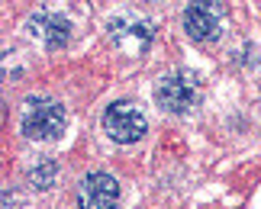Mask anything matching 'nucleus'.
<instances>
[{"label": "nucleus", "instance_id": "nucleus-5", "mask_svg": "<svg viewBox=\"0 0 261 209\" xmlns=\"http://www.w3.org/2000/svg\"><path fill=\"white\" fill-rule=\"evenodd\" d=\"M180 23L194 42H216L226 26V7L219 0H190L180 13Z\"/></svg>", "mask_w": 261, "mask_h": 209}, {"label": "nucleus", "instance_id": "nucleus-6", "mask_svg": "<svg viewBox=\"0 0 261 209\" xmlns=\"http://www.w3.org/2000/svg\"><path fill=\"white\" fill-rule=\"evenodd\" d=\"M100 123H103V132L113 138V142H119V145H133V142H139V138L148 132L145 113L136 103H129V100L110 103L103 109V119H100Z\"/></svg>", "mask_w": 261, "mask_h": 209}, {"label": "nucleus", "instance_id": "nucleus-4", "mask_svg": "<svg viewBox=\"0 0 261 209\" xmlns=\"http://www.w3.org/2000/svg\"><path fill=\"white\" fill-rule=\"evenodd\" d=\"M26 36L45 52H58L71 42V19L55 7H39L26 19Z\"/></svg>", "mask_w": 261, "mask_h": 209}, {"label": "nucleus", "instance_id": "nucleus-1", "mask_svg": "<svg viewBox=\"0 0 261 209\" xmlns=\"http://www.w3.org/2000/svg\"><path fill=\"white\" fill-rule=\"evenodd\" d=\"M65 106L52 97H29L19 113V132L33 142H55L65 132Z\"/></svg>", "mask_w": 261, "mask_h": 209}, {"label": "nucleus", "instance_id": "nucleus-7", "mask_svg": "<svg viewBox=\"0 0 261 209\" xmlns=\"http://www.w3.org/2000/svg\"><path fill=\"white\" fill-rule=\"evenodd\" d=\"M116 206H119L116 177L94 171L77 184V209H116Z\"/></svg>", "mask_w": 261, "mask_h": 209}, {"label": "nucleus", "instance_id": "nucleus-3", "mask_svg": "<svg viewBox=\"0 0 261 209\" xmlns=\"http://www.w3.org/2000/svg\"><path fill=\"white\" fill-rule=\"evenodd\" d=\"M200 100V81L190 71H171L155 81V103L171 116L190 113Z\"/></svg>", "mask_w": 261, "mask_h": 209}, {"label": "nucleus", "instance_id": "nucleus-8", "mask_svg": "<svg viewBox=\"0 0 261 209\" xmlns=\"http://www.w3.org/2000/svg\"><path fill=\"white\" fill-rule=\"evenodd\" d=\"M58 174H62V167H58V161L48 158V155H39L36 161L26 164V184L33 187V190H52Z\"/></svg>", "mask_w": 261, "mask_h": 209}, {"label": "nucleus", "instance_id": "nucleus-2", "mask_svg": "<svg viewBox=\"0 0 261 209\" xmlns=\"http://www.w3.org/2000/svg\"><path fill=\"white\" fill-rule=\"evenodd\" d=\"M107 36H110V42H113L116 52H123L129 58H139V55L148 52V45H152L155 26H152L148 16H139L136 10H123V13L110 16Z\"/></svg>", "mask_w": 261, "mask_h": 209}, {"label": "nucleus", "instance_id": "nucleus-9", "mask_svg": "<svg viewBox=\"0 0 261 209\" xmlns=\"http://www.w3.org/2000/svg\"><path fill=\"white\" fill-rule=\"evenodd\" d=\"M148 4H165V0H148Z\"/></svg>", "mask_w": 261, "mask_h": 209}]
</instances>
